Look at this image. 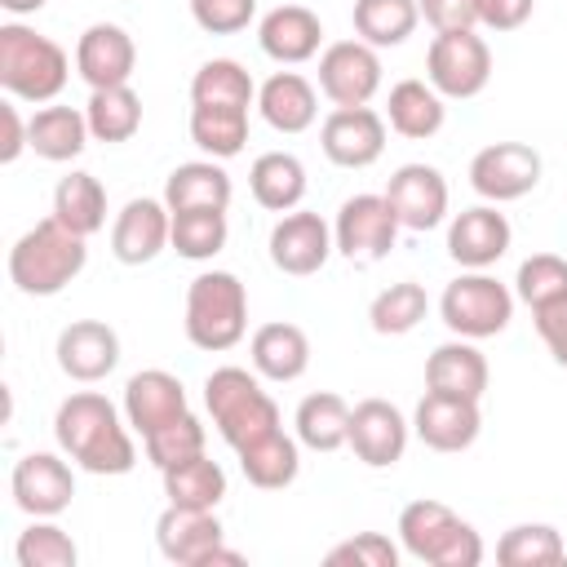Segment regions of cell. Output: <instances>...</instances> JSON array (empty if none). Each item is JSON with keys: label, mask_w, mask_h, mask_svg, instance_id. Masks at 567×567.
Returning a JSON list of instances; mask_svg holds the SVG:
<instances>
[{"label": "cell", "mask_w": 567, "mask_h": 567, "mask_svg": "<svg viewBox=\"0 0 567 567\" xmlns=\"http://www.w3.org/2000/svg\"><path fill=\"white\" fill-rule=\"evenodd\" d=\"M58 447L89 474H128L137 465V447L115 412V403L97 390H75L58 403L53 416Z\"/></svg>", "instance_id": "1"}, {"label": "cell", "mask_w": 567, "mask_h": 567, "mask_svg": "<svg viewBox=\"0 0 567 567\" xmlns=\"http://www.w3.org/2000/svg\"><path fill=\"white\" fill-rule=\"evenodd\" d=\"M84 261H89L84 235L66 230L49 213L27 235H18V244L9 248V279L27 297H53V292H62L84 270Z\"/></svg>", "instance_id": "2"}, {"label": "cell", "mask_w": 567, "mask_h": 567, "mask_svg": "<svg viewBox=\"0 0 567 567\" xmlns=\"http://www.w3.org/2000/svg\"><path fill=\"white\" fill-rule=\"evenodd\" d=\"M71 80V58L58 40L4 22L0 27V89L18 102H53Z\"/></svg>", "instance_id": "3"}, {"label": "cell", "mask_w": 567, "mask_h": 567, "mask_svg": "<svg viewBox=\"0 0 567 567\" xmlns=\"http://www.w3.org/2000/svg\"><path fill=\"white\" fill-rule=\"evenodd\" d=\"M186 341L195 350H208V354H221L230 346L244 341L248 332V292L239 284V275L230 270H204L190 279L186 288Z\"/></svg>", "instance_id": "4"}, {"label": "cell", "mask_w": 567, "mask_h": 567, "mask_svg": "<svg viewBox=\"0 0 567 567\" xmlns=\"http://www.w3.org/2000/svg\"><path fill=\"white\" fill-rule=\"evenodd\" d=\"M204 403H208V416H213L217 434H221L235 452L248 447L252 439L279 430V408H275V399L261 390L257 372H248V368H235V363L213 368V372L204 377Z\"/></svg>", "instance_id": "5"}, {"label": "cell", "mask_w": 567, "mask_h": 567, "mask_svg": "<svg viewBox=\"0 0 567 567\" xmlns=\"http://www.w3.org/2000/svg\"><path fill=\"white\" fill-rule=\"evenodd\" d=\"M399 540L416 563L430 567H478L483 563V536L452 514L443 501H412L399 514Z\"/></svg>", "instance_id": "6"}, {"label": "cell", "mask_w": 567, "mask_h": 567, "mask_svg": "<svg viewBox=\"0 0 567 567\" xmlns=\"http://www.w3.org/2000/svg\"><path fill=\"white\" fill-rule=\"evenodd\" d=\"M439 315H443L447 332H456L465 341H483V337H496L509 328L514 292L501 279H492L487 270H465L443 288Z\"/></svg>", "instance_id": "7"}, {"label": "cell", "mask_w": 567, "mask_h": 567, "mask_svg": "<svg viewBox=\"0 0 567 567\" xmlns=\"http://www.w3.org/2000/svg\"><path fill=\"white\" fill-rule=\"evenodd\" d=\"M425 80L443 97H478L492 80V49L474 31H439L425 49Z\"/></svg>", "instance_id": "8"}, {"label": "cell", "mask_w": 567, "mask_h": 567, "mask_svg": "<svg viewBox=\"0 0 567 567\" xmlns=\"http://www.w3.org/2000/svg\"><path fill=\"white\" fill-rule=\"evenodd\" d=\"M332 239H337V252L341 257L372 266V261L390 257V248L399 239V217H394V208H390L385 195H350L337 208Z\"/></svg>", "instance_id": "9"}, {"label": "cell", "mask_w": 567, "mask_h": 567, "mask_svg": "<svg viewBox=\"0 0 567 567\" xmlns=\"http://www.w3.org/2000/svg\"><path fill=\"white\" fill-rule=\"evenodd\" d=\"M540 182V155L527 142H492L470 159V186L487 204H509L532 195Z\"/></svg>", "instance_id": "10"}, {"label": "cell", "mask_w": 567, "mask_h": 567, "mask_svg": "<svg viewBox=\"0 0 567 567\" xmlns=\"http://www.w3.org/2000/svg\"><path fill=\"white\" fill-rule=\"evenodd\" d=\"M319 89L332 106H368L381 89V58L363 40H337L319 53Z\"/></svg>", "instance_id": "11"}, {"label": "cell", "mask_w": 567, "mask_h": 567, "mask_svg": "<svg viewBox=\"0 0 567 567\" xmlns=\"http://www.w3.org/2000/svg\"><path fill=\"white\" fill-rule=\"evenodd\" d=\"M332 248H337L332 226L319 213H306V208L284 213L275 221V230H270V261H275V270L292 275V279L319 275L328 266Z\"/></svg>", "instance_id": "12"}, {"label": "cell", "mask_w": 567, "mask_h": 567, "mask_svg": "<svg viewBox=\"0 0 567 567\" xmlns=\"http://www.w3.org/2000/svg\"><path fill=\"white\" fill-rule=\"evenodd\" d=\"M412 439V421L390 399H363L350 408V447L368 470L399 465Z\"/></svg>", "instance_id": "13"}, {"label": "cell", "mask_w": 567, "mask_h": 567, "mask_svg": "<svg viewBox=\"0 0 567 567\" xmlns=\"http://www.w3.org/2000/svg\"><path fill=\"white\" fill-rule=\"evenodd\" d=\"M9 492H13V505L22 514H31V518H58L71 505V496H75V474L53 452H27L13 465Z\"/></svg>", "instance_id": "14"}, {"label": "cell", "mask_w": 567, "mask_h": 567, "mask_svg": "<svg viewBox=\"0 0 567 567\" xmlns=\"http://www.w3.org/2000/svg\"><path fill=\"white\" fill-rule=\"evenodd\" d=\"M319 146L337 168H368L385 151V115L372 106H337L319 128Z\"/></svg>", "instance_id": "15"}, {"label": "cell", "mask_w": 567, "mask_h": 567, "mask_svg": "<svg viewBox=\"0 0 567 567\" xmlns=\"http://www.w3.org/2000/svg\"><path fill=\"white\" fill-rule=\"evenodd\" d=\"M385 199L403 230H434L447 217V182L434 164H403L385 182Z\"/></svg>", "instance_id": "16"}, {"label": "cell", "mask_w": 567, "mask_h": 567, "mask_svg": "<svg viewBox=\"0 0 567 567\" xmlns=\"http://www.w3.org/2000/svg\"><path fill=\"white\" fill-rule=\"evenodd\" d=\"M221 523L213 509H190V505H168L155 523L159 554L177 567H213V554L221 549Z\"/></svg>", "instance_id": "17"}, {"label": "cell", "mask_w": 567, "mask_h": 567, "mask_svg": "<svg viewBox=\"0 0 567 567\" xmlns=\"http://www.w3.org/2000/svg\"><path fill=\"white\" fill-rule=\"evenodd\" d=\"M173 244V213L164 199H128L111 226V252L124 266H146Z\"/></svg>", "instance_id": "18"}, {"label": "cell", "mask_w": 567, "mask_h": 567, "mask_svg": "<svg viewBox=\"0 0 567 567\" xmlns=\"http://www.w3.org/2000/svg\"><path fill=\"white\" fill-rule=\"evenodd\" d=\"M509 239H514L509 217L496 213V204H474V208L456 213L452 226H447V252H452V261L465 266V270H487V266H496V261L509 252Z\"/></svg>", "instance_id": "19"}, {"label": "cell", "mask_w": 567, "mask_h": 567, "mask_svg": "<svg viewBox=\"0 0 567 567\" xmlns=\"http://www.w3.org/2000/svg\"><path fill=\"white\" fill-rule=\"evenodd\" d=\"M53 354H58V368L71 381L93 385V381H106L115 372V363H120V337L102 319H75V323H66L58 332V350Z\"/></svg>", "instance_id": "20"}, {"label": "cell", "mask_w": 567, "mask_h": 567, "mask_svg": "<svg viewBox=\"0 0 567 567\" xmlns=\"http://www.w3.org/2000/svg\"><path fill=\"white\" fill-rule=\"evenodd\" d=\"M137 66V44L115 22H93L75 44V71L89 89H115L128 84Z\"/></svg>", "instance_id": "21"}, {"label": "cell", "mask_w": 567, "mask_h": 567, "mask_svg": "<svg viewBox=\"0 0 567 567\" xmlns=\"http://www.w3.org/2000/svg\"><path fill=\"white\" fill-rule=\"evenodd\" d=\"M483 430V412L474 399H452L425 390V399L412 412V434L434 452H465Z\"/></svg>", "instance_id": "22"}, {"label": "cell", "mask_w": 567, "mask_h": 567, "mask_svg": "<svg viewBox=\"0 0 567 567\" xmlns=\"http://www.w3.org/2000/svg\"><path fill=\"white\" fill-rule=\"evenodd\" d=\"M186 385L164 372V368H146V372H133L128 385H124V421L146 439L155 434L159 425L186 416Z\"/></svg>", "instance_id": "23"}, {"label": "cell", "mask_w": 567, "mask_h": 567, "mask_svg": "<svg viewBox=\"0 0 567 567\" xmlns=\"http://www.w3.org/2000/svg\"><path fill=\"white\" fill-rule=\"evenodd\" d=\"M257 44L266 58H275L279 66H297L310 62L323 44V22L319 13H310L306 4H279L257 22Z\"/></svg>", "instance_id": "24"}, {"label": "cell", "mask_w": 567, "mask_h": 567, "mask_svg": "<svg viewBox=\"0 0 567 567\" xmlns=\"http://www.w3.org/2000/svg\"><path fill=\"white\" fill-rule=\"evenodd\" d=\"M487 359L474 341L456 337V341H443L430 350L425 359V390L434 394H452V399H483L487 394Z\"/></svg>", "instance_id": "25"}, {"label": "cell", "mask_w": 567, "mask_h": 567, "mask_svg": "<svg viewBox=\"0 0 567 567\" xmlns=\"http://www.w3.org/2000/svg\"><path fill=\"white\" fill-rule=\"evenodd\" d=\"M257 111L275 133H306L319 115V97L315 84L297 71H275L261 89H257Z\"/></svg>", "instance_id": "26"}, {"label": "cell", "mask_w": 567, "mask_h": 567, "mask_svg": "<svg viewBox=\"0 0 567 567\" xmlns=\"http://www.w3.org/2000/svg\"><path fill=\"white\" fill-rule=\"evenodd\" d=\"M230 173L217 164V159H190V164H177L164 182V204L168 213H190V208H230Z\"/></svg>", "instance_id": "27"}, {"label": "cell", "mask_w": 567, "mask_h": 567, "mask_svg": "<svg viewBox=\"0 0 567 567\" xmlns=\"http://www.w3.org/2000/svg\"><path fill=\"white\" fill-rule=\"evenodd\" d=\"M385 120L399 137H412V142H425L443 128L447 120V106H443V93L430 84V80H399L385 97Z\"/></svg>", "instance_id": "28"}, {"label": "cell", "mask_w": 567, "mask_h": 567, "mask_svg": "<svg viewBox=\"0 0 567 567\" xmlns=\"http://www.w3.org/2000/svg\"><path fill=\"white\" fill-rule=\"evenodd\" d=\"M252 372L266 381H297L310 368V337L297 323H261L252 332Z\"/></svg>", "instance_id": "29"}, {"label": "cell", "mask_w": 567, "mask_h": 567, "mask_svg": "<svg viewBox=\"0 0 567 567\" xmlns=\"http://www.w3.org/2000/svg\"><path fill=\"white\" fill-rule=\"evenodd\" d=\"M248 190L270 213H292L306 199V164L288 151H266L248 168Z\"/></svg>", "instance_id": "30"}, {"label": "cell", "mask_w": 567, "mask_h": 567, "mask_svg": "<svg viewBox=\"0 0 567 567\" xmlns=\"http://www.w3.org/2000/svg\"><path fill=\"white\" fill-rule=\"evenodd\" d=\"M297 443L310 447V452H337L350 443V403L332 390H319V394H306L297 403Z\"/></svg>", "instance_id": "31"}, {"label": "cell", "mask_w": 567, "mask_h": 567, "mask_svg": "<svg viewBox=\"0 0 567 567\" xmlns=\"http://www.w3.org/2000/svg\"><path fill=\"white\" fill-rule=\"evenodd\" d=\"M27 128H31V151L40 159H49V164L75 159L89 146V137H93L84 111H75V106H40L27 120Z\"/></svg>", "instance_id": "32"}, {"label": "cell", "mask_w": 567, "mask_h": 567, "mask_svg": "<svg viewBox=\"0 0 567 567\" xmlns=\"http://www.w3.org/2000/svg\"><path fill=\"white\" fill-rule=\"evenodd\" d=\"M239 470L252 487L261 492H279L297 478L301 470V452H297V439H288L284 430H270L261 439H252L248 447H239Z\"/></svg>", "instance_id": "33"}, {"label": "cell", "mask_w": 567, "mask_h": 567, "mask_svg": "<svg viewBox=\"0 0 567 567\" xmlns=\"http://www.w3.org/2000/svg\"><path fill=\"white\" fill-rule=\"evenodd\" d=\"M53 217L75 235H97L106 226V190L93 173H66L53 186Z\"/></svg>", "instance_id": "34"}, {"label": "cell", "mask_w": 567, "mask_h": 567, "mask_svg": "<svg viewBox=\"0 0 567 567\" xmlns=\"http://www.w3.org/2000/svg\"><path fill=\"white\" fill-rule=\"evenodd\" d=\"M354 35L372 49H394L403 44L416 22H421V4L416 0H354Z\"/></svg>", "instance_id": "35"}, {"label": "cell", "mask_w": 567, "mask_h": 567, "mask_svg": "<svg viewBox=\"0 0 567 567\" xmlns=\"http://www.w3.org/2000/svg\"><path fill=\"white\" fill-rule=\"evenodd\" d=\"M164 474V496L168 505H190V509H217L221 496H226V470L217 461H208L204 452L182 461V465H168L159 470Z\"/></svg>", "instance_id": "36"}, {"label": "cell", "mask_w": 567, "mask_h": 567, "mask_svg": "<svg viewBox=\"0 0 567 567\" xmlns=\"http://www.w3.org/2000/svg\"><path fill=\"white\" fill-rule=\"evenodd\" d=\"M190 142L208 159H230L248 142V111L244 106H199L190 102Z\"/></svg>", "instance_id": "37"}, {"label": "cell", "mask_w": 567, "mask_h": 567, "mask_svg": "<svg viewBox=\"0 0 567 567\" xmlns=\"http://www.w3.org/2000/svg\"><path fill=\"white\" fill-rule=\"evenodd\" d=\"M84 120H89L93 142H128L142 128V97L128 84L93 89L89 106H84Z\"/></svg>", "instance_id": "38"}, {"label": "cell", "mask_w": 567, "mask_h": 567, "mask_svg": "<svg viewBox=\"0 0 567 567\" xmlns=\"http://www.w3.org/2000/svg\"><path fill=\"white\" fill-rule=\"evenodd\" d=\"M496 563L501 567H558L567 563V545L558 527L549 523H518L496 540Z\"/></svg>", "instance_id": "39"}, {"label": "cell", "mask_w": 567, "mask_h": 567, "mask_svg": "<svg viewBox=\"0 0 567 567\" xmlns=\"http://www.w3.org/2000/svg\"><path fill=\"white\" fill-rule=\"evenodd\" d=\"M190 102H199V106H244L248 111L257 102V84L235 58H213L195 71Z\"/></svg>", "instance_id": "40"}, {"label": "cell", "mask_w": 567, "mask_h": 567, "mask_svg": "<svg viewBox=\"0 0 567 567\" xmlns=\"http://www.w3.org/2000/svg\"><path fill=\"white\" fill-rule=\"evenodd\" d=\"M425 310H430L425 288H421L416 279H399V284H390V288H381V292L372 297L368 323H372V332H381V337H403V332H412V328L425 319Z\"/></svg>", "instance_id": "41"}, {"label": "cell", "mask_w": 567, "mask_h": 567, "mask_svg": "<svg viewBox=\"0 0 567 567\" xmlns=\"http://www.w3.org/2000/svg\"><path fill=\"white\" fill-rule=\"evenodd\" d=\"M226 235H230V226H226L221 208H190V213H173L168 248H177V257H186V261H208L226 248Z\"/></svg>", "instance_id": "42"}, {"label": "cell", "mask_w": 567, "mask_h": 567, "mask_svg": "<svg viewBox=\"0 0 567 567\" xmlns=\"http://www.w3.org/2000/svg\"><path fill=\"white\" fill-rule=\"evenodd\" d=\"M13 558H18V567H75L80 549H75V540H71L58 523L35 518V523L18 536Z\"/></svg>", "instance_id": "43"}, {"label": "cell", "mask_w": 567, "mask_h": 567, "mask_svg": "<svg viewBox=\"0 0 567 567\" xmlns=\"http://www.w3.org/2000/svg\"><path fill=\"white\" fill-rule=\"evenodd\" d=\"M142 443H146L151 465H155V470H168V465H182V461L199 456V452H204V443H208V434H204L199 416H195V412H186V416H177V421L159 425L155 434H146Z\"/></svg>", "instance_id": "44"}, {"label": "cell", "mask_w": 567, "mask_h": 567, "mask_svg": "<svg viewBox=\"0 0 567 567\" xmlns=\"http://www.w3.org/2000/svg\"><path fill=\"white\" fill-rule=\"evenodd\" d=\"M514 297L527 301L532 310L554 297H567V261L558 252H532L514 275Z\"/></svg>", "instance_id": "45"}, {"label": "cell", "mask_w": 567, "mask_h": 567, "mask_svg": "<svg viewBox=\"0 0 567 567\" xmlns=\"http://www.w3.org/2000/svg\"><path fill=\"white\" fill-rule=\"evenodd\" d=\"M328 567H399V545L381 532H359L328 549Z\"/></svg>", "instance_id": "46"}, {"label": "cell", "mask_w": 567, "mask_h": 567, "mask_svg": "<svg viewBox=\"0 0 567 567\" xmlns=\"http://www.w3.org/2000/svg\"><path fill=\"white\" fill-rule=\"evenodd\" d=\"M190 18L208 35H235L257 18V0H190Z\"/></svg>", "instance_id": "47"}, {"label": "cell", "mask_w": 567, "mask_h": 567, "mask_svg": "<svg viewBox=\"0 0 567 567\" xmlns=\"http://www.w3.org/2000/svg\"><path fill=\"white\" fill-rule=\"evenodd\" d=\"M421 18L439 31H474L478 27V0H416Z\"/></svg>", "instance_id": "48"}, {"label": "cell", "mask_w": 567, "mask_h": 567, "mask_svg": "<svg viewBox=\"0 0 567 567\" xmlns=\"http://www.w3.org/2000/svg\"><path fill=\"white\" fill-rule=\"evenodd\" d=\"M532 319H536V332H540V341L549 346L554 363L567 368V297H554V301L536 306Z\"/></svg>", "instance_id": "49"}, {"label": "cell", "mask_w": 567, "mask_h": 567, "mask_svg": "<svg viewBox=\"0 0 567 567\" xmlns=\"http://www.w3.org/2000/svg\"><path fill=\"white\" fill-rule=\"evenodd\" d=\"M536 0H478V22L492 31H518L532 18Z\"/></svg>", "instance_id": "50"}, {"label": "cell", "mask_w": 567, "mask_h": 567, "mask_svg": "<svg viewBox=\"0 0 567 567\" xmlns=\"http://www.w3.org/2000/svg\"><path fill=\"white\" fill-rule=\"evenodd\" d=\"M0 124H4V137H0V164H13V159L31 146V128L22 124V115H18L13 102H0Z\"/></svg>", "instance_id": "51"}, {"label": "cell", "mask_w": 567, "mask_h": 567, "mask_svg": "<svg viewBox=\"0 0 567 567\" xmlns=\"http://www.w3.org/2000/svg\"><path fill=\"white\" fill-rule=\"evenodd\" d=\"M49 0H0V9L4 13H13V18H27V13H40Z\"/></svg>", "instance_id": "52"}]
</instances>
